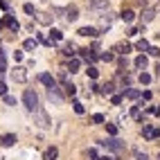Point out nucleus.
Masks as SVG:
<instances>
[{
	"label": "nucleus",
	"mask_w": 160,
	"mask_h": 160,
	"mask_svg": "<svg viewBox=\"0 0 160 160\" xmlns=\"http://www.w3.org/2000/svg\"><path fill=\"white\" fill-rule=\"evenodd\" d=\"M63 38V32L61 29H50V41H54V43H57V41H61Z\"/></svg>",
	"instance_id": "24"
},
{
	"label": "nucleus",
	"mask_w": 160,
	"mask_h": 160,
	"mask_svg": "<svg viewBox=\"0 0 160 160\" xmlns=\"http://www.w3.org/2000/svg\"><path fill=\"white\" fill-rule=\"evenodd\" d=\"M140 18H142V23H144V25H147V23H151V20L156 18V9H151V7H147L144 12H142V16H140Z\"/></svg>",
	"instance_id": "9"
},
{
	"label": "nucleus",
	"mask_w": 160,
	"mask_h": 160,
	"mask_svg": "<svg viewBox=\"0 0 160 160\" xmlns=\"http://www.w3.org/2000/svg\"><path fill=\"white\" fill-rule=\"evenodd\" d=\"M88 77H90V79H97V77H99V70L95 68V66H90V68H88Z\"/></svg>",
	"instance_id": "34"
},
{
	"label": "nucleus",
	"mask_w": 160,
	"mask_h": 160,
	"mask_svg": "<svg viewBox=\"0 0 160 160\" xmlns=\"http://www.w3.org/2000/svg\"><path fill=\"white\" fill-rule=\"evenodd\" d=\"M12 79L18 81V83H23V81L27 79V70H25L23 66H16V68L12 70Z\"/></svg>",
	"instance_id": "4"
},
{
	"label": "nucleus",
	"mask_w": 160,
	"mask_h": 160,
	"mask_svg": "<svg viewBox=\"0 0 160 160\" xmlns=\"http://www.w3.org/2000/svg\"><path fill=\"white\" fill-rule=\"evenodd\" d=\"M99 160H113V158H99Z\"/></svg>",
	"instance_id": "46"
},
{
	"label": "nucleus",
	"mask_w": 160,
	"mask_h": 160,
	"mask_svg": "<svg viewBox=\"0 0 160 160\" xmlns=\"http://www.w3.org/2000/svg\"><path fill=\"white\" fill-rule=\"evenodd\" d=\"M88 158H92V160H99V156H97V151H95V149H88Z\"/></svg>",
	"instance_id": "38"
},
{
	"label": "nucleus",
	"mask_w": 160,
	"mask_h": 160,
	"mask_svg": "<svg viewBox=\"0 0 160 160\" xmlns=\"http://www.w3.org/2000/svg\"><path fill=\"white\" fill-rule=\"evenodd\" d=\"M38 81L43 83V86H48V88H57V79L52 77V74H48V72L38 74Z\"/></svg>",
	"instance_id": "5"
},
{
	"label": "nucleus",
	"mask_w": 160,
	"mask_h": 160,
	"mask_svg": "<svg viewBox=\"0 0 160 160\" xmlns=\"http://www.w3.org/2000/svg\"><path fill=\"white\" fill-rule=\"evenodd\" d=\"M36 45H38V41H36V38H27L25 43H23V48H25L27 52H29V50H36Z\"/></svg>",
	"instance_id": "25"
},
{
	"label": "nucleus",
	"mask_w": 160,
	"mask_h": 160,
	"mask_svg": "<svg viewBox=\"0 0 160 160\" xmlns=\"http://www.w3.org/2000/svg\"><path fill=\"white\" fill-rule=\"evenodd\" d=\"M149 54H151V57H160V50L158 48H149Z\"/></svg>",
	"instance_id": "39"
},
{
	"label": "nucleus",
	"mask_w": 160,
	"mask_h": 160,
	"mask_svg": "<svg viewBox=\"0 0 160 160\" xmlns=\"http://www.w3.org/2000/svg\"><path fill=\"white\" fill-rule=\"evenodd\" d=\"M34 117H36V124L41 126V129H50V126H52L50 115H48L43 108H36V111H34Z\"/></svg>",
	"instance_id": "2"
},
{
	"label": "nucleus",
	"mask_w": 160,
	"mask_h": 160,
	"mask_svg": "<svg viewBox=\"0 0 160 160\" xmlns=\"http://www.w3.org/2000/svg\"><path fill=\"white\" fill-rule=\"evenodd\" d=\"M106 131H108L111 135H117V126L115 124H106Z\"/></svg>",
	"instance_id": "35"
},
{
	"label": "nucleus",
	"mask_w": 160,
	"mask_h": 160,
	"mask_svg": "<svg viewBox=\"0 0 160 160\" xmlns=\"http://www.w3.org/2000/svg\"><path fill=\"white\" fill-rule=\"evenodd\" d=\"M57 156H59V149H57V147H50L48 151L43 153V158H45V160H57Z\"/></svg>",
	"instance_id": "19"
},
{
	"label": "nucleus",
	"mask_w": 160,
	"mask_h": 160,
	"mask_svg": "<svg viewBox=\"0 0 160 160\" xmlns=\"http://www.w3.org/2000/svg\"><path fill=\"white\" fill-rule=\"evenodd\" d=\"M63 90H66L68 97H74V95H77V86H72V83H63Z\"/></svg>",
	"instance_id": "22"
},
{
	"label": "nucleus",
	"mask_w": 160,
	"mask_h": 160,
	"mask_svg": "<svg viewBox=\"0 0 160 160\" xmlns=\"http://www.w3.org/2000/svg\"><path fill=\"white\" fill-rule=\"evenodd\" d=\"M113 104H122V95H113Z\"/></svg>",
	"instance_id": "43"
},
{
	"label": "nucleus",
	"mask_w": 160,
	"mask_h": 160,
	"mask_svg": "<svg viewBox=\"0 0 160 160\" xmlns=\"http://www.w3.org/2000/svg\"><path fill=\"white\" fill-rule=\"evenodd\" d=\"M0 95H2V97H5V95H7V86H5V83H2V81H0Z\"/></svg>",
	"instance_id": "41"
},
{
	"label": "nucleus",
	"mask_w": 160,
	"mask_h": 160,
	"mask_svg": "<svg viewBox=\"0 0 160 160\" xmlns=\"http://www.w3.org/2000/svg\"><path fill=\"white\" fill-rule=\"evenodd\" d=\"M142 135L147 138V140H153V138H160V129H153V126L144 124L142 126Z\"/></svg>",
	"instance_id": "6"
},
{
	"label": "nucleus",
	"mask_w": 160,
	"mask_h": 160,
	"mask_svg": "<svg viewBox=\"0 0 160 160\" xmlns=\"http://www.w3.org/2000/svg\"><path fill=\"white\" fill-rule=\"evenodd\" d=\"M158 160H160V153H158Z\"/></svg>",
	"instance_id": "48"
},
{
	"label": "nucleus",
	"mask_w": 160,
	"mask_h": 160,
	"mask_svg": "<svg viewBox=\"0 0 160 160\" xmlns=\"http://www.w3.org/2000/svg\"><path fill=\"white\" fill-rule=\"evenodd\" d=\"M111 25H113V14H111V12H104V14H102V27L108 29Z\"/></svg>",
	"instance_id": "12"
},
{
	"label": "nucleus",
	"mask_w": 160,
	"mask_h": 160,
	"mask_svg": "<svg viewBox=\"0 0 160 160\" xmlns=\"http://www.w3.org/2000/svg\"><path fill=\"white\" fill-rule=\"evenodd\" d=\"M99 59L108 63V61H113V59H115V54H113V52H102V54H99Z\"/></svg>",
	"instance_id": "31"
},
{
	"label": "nucleus",
	"mask_w": 160,
	"mask_h": 160,
	"mask_svg": "<svg viewBox=\"0 0 160 160\" xmlns=\"http://www.w3.org/2000/svg\"><path fill=\"white\" fill-rule=\"evenodd\" d=\"M14 59L16 61H23V52H14Z\"/></svg>",
	"instance_id": "44"
},
{
	"label": "nucleus",
	"mask_w": 160,
	"mask_h": 160,
	"mask_svg": "<svg viewBox=\"0 0 160 160\" xmlns=\"http://www.w3.org/2000/svg\"><path fill=\"white\" fill-rule=\"evenodd\" d=\"M77 14H79V12H77V7H74V5L66 7V20H68V23H72V20H77V18H79Z\"/></svg>",
	"instance_id": "10"
},
{
	"label": "nucleus",
	"mask_w": 160,
	"mask_h": 160,
	"mask_svg": "<svg viewBox=\"0 0 160 160\" xmlns=\"http://www.w3.org/2000/svg\"><path fill=\"white\" fill-rule=\"evenodd\" d=\"M25 12H27V14H34V5L27 2V5H25Z\"/></svg>",
	"instance_id": "42"
},
{
	"label": "nucleus",
	"mask_w": 160,
	"mask_h": 160,
	"mask_svg": "<svg viewBox=\"0 0 160 160\" xmlns=\"http://www.w3.org/2000/svg\"><path fill=\"white\" fill-rule=\"evenodd\" d=\"M2 147H14V142H16V135L14 133H7V135H2Z\"/></svg>",
	"instance_id": "16"
},
{
	"label": "nucleus",
	"mask_w": 160,
	"mask_h": 160,
	"mask_svg": "<svg viewBox=\"0 0 160 160\" xmlns=\"http://www.w3.org/2000/svg\"><path fill=\"white\" fill-rule=\"evenodd\" d=\"M63 54L70 57V59H74V45H72V43H68L66 48H63Z\"/></svg>",
	"instance_id": "30"
},
{
	"label": "nucleus",
	"mask_w": 160,
	"mask_h": 160,
	"mask_svg": "<svg viewBox=\"0 0 160 160\" xmlns=\"http://www.w3.org/2000/svg\"><path fill=\"white\" fill-rule=\"evenodd\" d=\"M138 79H140V83H144V86H147V83L151 81V74H149V72H140V77H138Z\"/></svg>",
	"instance_id": "32"
},
{
	"label": "nucleus",
	"mask_w": 160,
	"mask_h": 160,
	"mask_svg": "<svg viewBox=\"0 0 160 160\" xmlns=\"http://www.w3.org/2000/svg\"><path fill=\"white\" fill-rule=\"evenodd\" d=\"M48 99L54 102V104H63V95L59 88H48Z\"/></svg>",
	"instance_id": "7"
},
{
	"label": "nucleus",
	"mask_w": 160,
	"mask_h": 160,
	"mask_svg": "<svg viewBox=\"0 0 160 160\" xmlns=\"http://www.w3.org/2000/svg\"><path fill=\"white\" fill-rule=\"evenodd\" d=\"M5 102H7L9 106H14V104H16V97H12V95H5Z\"/></svg>",
	"instance_id": "37"
},
{
	"label": "nucleus",
	"mask_w": 160,
	"mask_h": 160,
	"mask_svg": "<svg viewBox=\"0 0 160 160\" xmlns=\"http://www.w3.org/2000/svg\"><path fill=\"white\" fill-rule=\"evenodd\" d=\"M90 7L92 9H106V12H108V0H90Z\"/></svg>",
	"instance_id": "14"
},
{
	"label": "nucleus",
	"mask_w": 160,
	"mask_h": 160,
	"mask_svg": "<svg viewBox=\"0 0 160 160\" xmlns=\"http://www.w3.org/2000/svg\"><path fill=\"white\" fill-rule=\"evenodd\" d=\"M113 90H115V83H113V81H106L99 92H104V95H113Z\"/></svg>",
	"instance_id": "21"
},
{
	"label": "nucleus",
	"mask_w": 160,
	"mask_h": 160,
	"mask_svg": "<svg viewBox=\"0 0 160 160\" xmlns=\"http://www.w3.org/2000/svg\"><path fill=\"white\" fill-rule=\"evenodd\" d=\"M133 156H135L138 160H149V156H147L144 151H140V149H133Z\"/></svg>",
	"instance_id": "33"
},
{
	"label": "nucleus",
	"mask_w": 160,
	"mask_h": 160,
	"mask_svg": "<svg viewBox=\"0 0 160 160\" xmlns=\"http://www.w3.org/2000/svg\"><path fill=\"white\" fill-rule=\"evenodd\" d=\"M79 36H90V38H97L99 36V29L97 27H81L79 32H77Z\"/></svg>",
	"instance_id": "8"
},
{
	"label": "nucleus",
	"mask_w": 160,
	"mask_h": 160,
	"mask_svg": "<svg viewBox=\"0 0 160 160\" xmlns=\"http://www.w3.org/2000/svg\"><path fill=\"white\" fill-rule=\"evenodd\" d=\"M5 25L12 29V32H18L20 29V25H18V20L14 18V16H5Z\"/></svg>",
	"instance_id": "11"
},
{
	"label": "nucleus",
	"mask_w": 160,
	"mask_h": 160,
	"mask_svg": "<svg viewBox=\"0 0 160 160\" xmlns=\"http://www.w3.org/2000/svg\"><path fill=\"white\" fill-rule=\"evenodd\" d=\"M156 74H158V77H160V63H158V68H156Z\"/></svg>",
	"instance_id": "45"
},
{
	"label": "nucleus",
	"mask_w": 160,
	"mask_h": 160,
	"mask_svg": "<svg viewBox=\"0 0 160 160\" xmlns=\"http://www.w3.org/2000/svg\"><path fill=\"white\" fill-rule=\"evenodd\" d=\"M131 117H133V120H138V122H142V111H140V106H133V108H131Z\"/></svg>",
	"instance_id": "26"
},
{
	"label": "nucleus",
	"mask_w": 160,
	"mask_h": 160,
	"mask_svg": "<svg viewBox=\"0 0 160 160\" xmlns=\"http://www.w3.org/2000/svg\"><path fill=\"white\" fill-rule=\"evenodd\" d=\"M81 68V61L79 59H70V72H79Z\"/></svg>",
	"instance_id": "29"
},
{
	"label": "nucleus",
	"mask_w": 160,
	"mask_h": 160,
	"mask_svg": "<svg viewBox=\"0 0 160 160\" xmlns=\"http://www.w3.org/2000/svg\"><path fill=\"white\" fill-rule=\"evenodd\" d=\"M149 48H151V45H149L147 38H140V41L135 43V50H140V52H149Z\"/></svg>",
	"instance_id": "20"
},
{
	"label": "nucleus",
	"mask_w": 160,
	"mask_h": 160,
	"mask_svg": "<svg viewBox=\"0 0 160 160\" xmlns=\"http://www.w3.org/2000/svg\"><path fill=\"white\" fill-rule=\"evenodd\" d=\"M124 95H126L129 99H138L142 92H140V90H135V88H126V90H124Z\"/></svg>",
	"instance_id": "23"
},
{
	"label": "nucleus",
	"mask_w": 160,
	"mask_h": 160,
	"mask_svg": "<svg viewBox=\"0 0 160 160\" xmlns=\"http://www.w3.org/2000/svg\"><path fill=\"white\" fill-rule=\"evenodd\" d=\"M149 113H151V115H160V108H158V106H149Z\"/></svg>",
	"instance_id": "40"
},
{
	"label": "nucleus",
	"mask_w": 160,
	"mask_h": 160,
	"mask_svg": "<svg viewBox=\"0 0 160 160\" xmlns=\"http://www.w3.org/2000/svg\"><path fill=\"white\" fill-rule=\"evenodd\" d=\"M147 63H149V61H147V57H144V54H140V57H135L133 66H135V68H140V70H144V68H147Z\"/></svg>",
	"instance_id": "18"
},
{
	"label": "nucleus",
	"mask_w": 160,
	"mask_h": 160,
	"mask_svg": "<svg viewBox=\"0 0 160 160\" xmlns=\"http://www.w3.org/2000/svg\"><path fill=\"white\" fill-rule=\"evenodd\" d=\"M36 18H38L41 25H52V16H48V14H38Z\"/></svg>",
	"instance_id": "27"
},
{
	"label": "nucleus",
	"mask_w": 160,
	"mask_h": 160,
	"mask_svg": "<svg viewBox=\"0 0 160 160\" xmlns=\"http://www.w3.org/2000/svg\"><path fill=\"white\" fill-rule=\"evenodd\" d=\"M106 149H111V151H115V153H122L124 151V142H120L117 138H111V140H104L102 142Z\"/></svg>",
	"instance_id": "3"
},
{
	"label": "nucleus",
	"mask_w": 160,
	"mask_h": 160,
	"mask_svg": "<svg viewBox=\"0 0 160 160\" xmlns=\"http://www.w3.org/2000/svg\"><path fill=\"white\" fill-rule=\"evenodd\" d=\"M72 108H74V113H77V115H81L83 111H86V108H83V104L77 102V99H72Z\"/></svg>",
	"instance_id": "28"
},
{
	"label": "nucleus",
	"mask_w": 160,
	"mask_h": 160,
	"mask_svg": "<svg viewBox=\"0 0 160 160\" xmlns=\"http://www.w3.org/2000/svg\"><path fill=\"white\" fill-rule=\"evenodd\" d=\"M23 104H25V108H27V111L34 113V111L38 108V95H36L34 90H29V88H27V90L23 92Z\"/></svg>",
	"instance_id": "1"
},
{
	"label": "nucleus",
	"mask_w": 160,
	"mask_h": 160,
	"mask_svg": "<svg viewBox=\"0 0 160 160\" xmlns=\"http://www.w3.org/2000/svg\"><path fill=\"white\" fill-rule=\"evenodd\" d=\"M120 18L124 20V23H133V18H135V12H131V9H124V12L120 14Z\"/></svg>",
	"instance_id": "15"
},
{
	"label": "nucleus",
	"mask_w": 160,
	"mask_h": 160,
	"mask_svg": "<svg viewBox=\"0 0 160 160\" xmlns=\"http://www.w3.org/2000/svg\"><path fill=\"white\" fill-rule=\"evenodd\" d=\"M7 72V54H5V50H0V77Z\"/></svg>",
	"instance_id": "17"
},
{
	"label": "nucleus",
	"mask_w": 160,
	"mask_h": 160,
	"mask_svg": "<svg viewBox=\"0 0 160 160\" xmlns=\"http://www.w3.org/2000/svg\"><path fill=\"white\" fill-rule=\"evenodd\" d=\"M0 32H2V23H0Z\"/></svg>",
	"instance_id": "47"
},
{
	"label": "nucleus",
	"mask_w": 160,
	"mask_h": 160,
	"mask_svg": "<svg viewBox=\"0 0 160 160\" xmlns=\"http://www.w3.org/2000/svg\"><path fill=\"white\" fill-rule=\"evenodd\" d=\"M131 50H133V48H131L129 43H117V45H115V52H120L122 57H126V54H129Z\"/></svg>",
	"instance_id": "13"
},
{
	"label": "nucleus",
	"mask_w": 160,
	"mask_h": 160,
	"mask_svg": "<svg viewBox=\"0 0 160 160\" xmlns=\"http://www.w3.org/2000/svg\"><path fill=\"white\" fill-rule=\"evenodd\" d=\"M92 122H95V124H102V122H104V115H99V113L92 115Z\"/></svg>",
	"instance_id": "36"
}]
</instances>
